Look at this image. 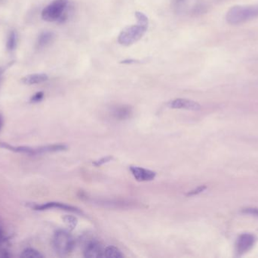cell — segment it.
<instances>
[{
	"label": "cell",
	"instance_id": "6da1fadb",
	"mask_svg": "<svg viewBox=\"0 0 258 258\" xmlns=\"http://www.w3.org/2000/svg\"><path fill=\"white\" fill-rule=\"evenodd\" d=\"M258 18L257 4L234 6L226 15V21L231 25H239Z\"/></svg>",
	"mask_w": 258,
	"mask_h": 258
},
{
	"label": "cell",
	"instance_id": "7a4b0ae2",
	"mask_svg": "<svg viewBox=\"0 0 258 258\" xmlns=\"http://www.w3.org/2000/svg\"><path fill=\"white\" fill-rule=\"evenodd\" d=\"M68 0H54L42 12V18L47 22H63L68 18Z\"/></svg>",
	"mask_w": 258,
	"mask_h": 258
},
{
	"label": "cell",
	"instance_id": "3957f363",
	"mask_svg": "<svg viewBox=\"0 0 258 258\" xmlns=\"http://www.w3.org/2000/svg\"><path fill=\"white\" fill-rule=\"evenodd\" d=\"M148 26L137 24L125 27L118 36V42L121 45L129 46L141 39L147 32Z\"/></svg>",
	"mask_w": 258,
	"mask_h": 258
},
{
	"label": "cell",
	"instance_id": "277c9868",
	"mask_svg": "<svg viewBox=\"0 0 258 258\" xmlns=\"http://www.w3.org/2000/svg\"><path fill=\"white\" fill-rule=\"evenodd\" d=\"M73 236L65 230H58L53 237V247L54 251L60 257H64L71 252L74 248Z\"/></svg>",
	"mask_w": 258,
	"mask_h": 258
},
{
	"label": "cell",
	"instance_id": "5b68a950",
	"mask_svg": "<svg viewBox=\"0 0 258 258\" xmlns=\"http://www.w3.org/2000/svg\"><path fill=\"white\" fill-rule=\"evenodd\" d=\"M27 205L33 209V210L39 211V212H41V211L49 210V209H60V210L66 211V212H75V213L79 214L82 213L80 209H77V208L60 202H48L42 204L28 203Z\"/></svg>",
	"mask_w": 258,
	"mask_h": 258
},
{
	"label": "cell",
	"instance_id": "8992f818",
	"mask_svg": "<svg viewBox=\"0 0 258 258\" xmlns=\"http://www.w3.org/2000/svg\"><path fill=\"white\" fill-rule=\"evenodd\" d=\"M256 237L251 233H244L239 236L236 242V252L239 255L248 252L256 242Z\"/></svg>",
	"mask_w": 258,
	"mask_h": 258
},
{
	"label": "cell",
	"instance_id": "52a82bcc",
	"mask_svg": "<svg viewBox=\"0 0 258 258\" xmlns=\"http://www.w3.org/2000/svg\"><path fill=\"white\" fill-rule=\"evenodd\" d=\"M168 108L173 109H185L189 111H200L201 106L197 101L186 98H176L167 104Z\"/></svg>",
	"mask_w": 258,
	"mask_h": 258
},
{
	"label": "cell",
	"instance_id": "ba28073f",
	"mask_svg": "<svg viewBox=\"0 0 258 258\" xmlns=\"http://www.w3.org/2000/svg\"><path fill=\"white\" fill-rule=\"evenodd\" d=\"M129 169L134 177L139 182L152 181L156 177V173L154 171L144 169L140 167L131 166Z\"/></svg>",
	"mask_w": 258,
	"mask_h": 258
},
{
	"label": "cell",
	"instance_id": "9c48e42d",
	"mask_svg": "<svg viewBox=\"0 0 258 258\" xmlns=\"http://www.w3.org/2000/svg\"><path fill=\"white\" fill-rule=\"evenodd\" d=\"M104 249L96 241L89 242L85 247L84 257L88 258L104 257Z\"/></svg>",
	"mask_w": 258,
	"mask_h": 258
},
{
	"label": "cell",
	"instance_id": "30bf717a",
	"mask_svg": "<svg viewBox=\"0 0 258 258\" xmlns=\"http://www.w3.org/2000/svg\"><path fill=\"white\" fill-rule=\"evenodd\" d=\"M0 148L14 151V152L21 153V154H29V156H36V147L25 146V145L16 146V145H10L7 142H0Z\"/></svg>",
	"mask_w": 258,
	"mask_h": 258
},
{
	"label": "cell",
	"instance_id": "8fae6325",
	"mask_svg": "<svg viewBox=\"0 0 258 258\" xmlns=\"http://www.w3.org/2000/svg\"><path fill=\"white\" fill-rule=\"evenodd\" d=\"M67 149H68V145H64V144H53V145L36 147V154L58 152V151H66Z\"/></svg>",
	"mask_w": 258,
	"mask_h": 258
},
{
	"label": "cell",
	"instance_id": "7c38bea8",
	"mask_svg": "<svg viewBox=\"0 0 258 258\" xmlns=\"http://www.w3.org/2000/svg\"><path fill=\"white\" fill-rule=\"evenodd\" d=\"M48 79V76L45 74H33L23 77L21 82L26 85L38 84L46 81Z\"/></svg>",
	"mask_w": 258,
	"mask_h": 258
},
{
	"label": "cell",
	"instance_id": "4fadbf2b",
	"mask_svg": "<svg viewBox=\"0 0 258 258\" xmlns=\"http://www.w3.org/2000/svg\"><path fill=\"white\" fill-rule=\"evenodd\" d=\"M132 110L129 106H120L116 108L113 112V116L118 120H125L130 118Z\"/></svg>",
	"mask_w": 258,
	"mask_h": 258
},
{
	"label": "cell",
	"instance_id": "5bb4252c",
	"mask_svg": "<svg viewBox=\"0 0 258 258\" xmlns=\"http://www.w3.org/2000/svg\"><path fill=\"white\" fill-rule=\"evenodd\" d=\"M54 38V34L52 32L45 31L41 33L38 38L37 46L39 48H43L52 42Z\"/></svg>",
	"mask_w": 258,
	"mask_h": 258
},
{
	"label": "cell",
	"instance_id": "9a60e30c",
	"mask_svg": "<svg viewBox=\"0 0 258 258\" xmlns=\"http://www.w3.org/2000/svg\"><path fill=\"white\" fill-rule=\"evenodd\" d=\"M124 257L119 248L116 247L107 246L104 248V257L107 258H122Z\"/></svg>",
	"mask_w": 258,
	"mask_h": 258
},
{
	"label": "cell",
	"instance_id": "2e32d148",
	"mask_svg": "<svg viewBox=\"0 0 258 258\" xmlns=\"http://www.w3.org/2000/svg\"><path fill=\"white\" fill-rule=\"evenodd\" d=\"M17 46V34L15 31L12 30L9 33L7 38V42H6V48L8 51H12L15 49Z\"/></svg>",
	"mask_w": 258,
	"mask_h": 258
},
{
	"label": "cell",
	"instance_id": "e0dca14e",
	"mask_svg": "<svg viewBox=\"0 0 258 258\" xmlns=\"http://www.w3.org/2000/svg\"><path fill=\"white\" fill-rule=\"evenodd\" d=\"M190 0H172L171 5H172L173 9L177 13L184 11L187 5L189 4Z\"/></svg>",
	"mask_w": 258,
	"mask_h": 258
},
{
	"label": "cell",
	"instance_id": "ac0fdd59",
	"mask_svg": "<svg viewBox=\"0 0 258 258\" xmlns=\"http://www.w3.org/2000/svg\"><path fill=\"white\" fill-rule=\"evenodd\" d=\"M21 258H42L44 256L39 252L37 250L34 248H26L21 253Z\"/></svg>",
	"mask_w": 258,
	"mask_h": 258
},
{
	"label": "cell",
	"instance_id": "d6986e66",
	"mask_svg": "<svg viewBox=\"0 0 258 258\" xmlns=\"http://www.w3.org/2000/svg\"><path fill=\"white\" fill-rule=\"evenodd\" d=\"M62 220L71 231L74 230L77 227V224H78L77 218L76 217L72 216V215H64L62 218Z\"/></svg>",
	"mask_w": 258,
	"mask_h": 258
},
{
	"label": "cell",
	"instance_id": "ffe728a7",
	"mask_svg": "<svg viewBox=\"0 0 258 258\" xmlns=\"http://www.w3.org/2000/svg\"><path fill=\"white\" fill-rule=\"evenodd\" d=\"M135 17H136L137 21L138 24H144V25L148 26L149 20L148 18L144 15L142 12H135Z\"/></svg>",
	"mask_w": 258,
	"mask_h": 258
},
{
	"label": "cell",
	"instance_id": "44dd1931",
	"mask_svg": "<svg viewBox=\"0 0 258 258\" xmlns=\"http://www.w3.org/2000/svg\"><path fill=\"white\" fill-rule=\"evenodd\" d=\"M44 98V92H38L35 93L33 96L30 98V103H38L40 102Z\"/></svg>",
	"mask_w": 258,
	"mask_h": 258
},
{
	"label": "cell",
	"instance_id": "7402d4cb",
	"mask_svg": "<svg viewBox=\"0 0 258 258\" xmlns=\"http://www.w3.org/2000/svg\"><path fill=\"white\" fill-rule=\"evenodd\" d=\"M113 159V158L112 157V156H106V157L102 158V159L94 162L93 165H95V167H100L101 166V165H104V164L111 162Z\"/></svg>",
	"mask_w": 258,
	"mask_h": 258
},
{
	"label": "cell",
	"instance_id": "603a6c76",
	"mask_svg": "<svg viewBox=\"0 0 258 258\" xmlns=\"http://www.w3.org/2000/svg\"><path fill=\"white\" fill-rule=\"evenodd\" d=\"M206 189H207V187H206V186H200L197 187V189L191 190L190 192H188L186 195H187V196H194V195H199V194L204 192Z\"/></svg>",
	"mask_w": 258,
	"mask_h": 258
},
{
	"label": "cell",
	"instance_id": "cb8c5ba5",
	"mask_svg": "<svg viewBox=\"0 0 258 258\" xmlns=\"http://www.w3.org/2000/svg\"><path fill=\"white\" fill-rule=\"evenodd\" d=\"M242 213L258 218V209H255V208H248V209H243Z\"/></svg>",
	"mask_w": 258,
	"mask_h": 258
},
{
	"label": "cell",
	"instance_id": "d4e9b609",
	"mask_svg": "<svg viewBox=\"0 0 258 258\" xmlns=\"http://www.w3.org/2000/svg\"><path fill=\"white\" fill-rule=\"evenodd\" d=\"M6 242H7V239L5 236L4 230H3V226H2L1 222H0V247L4 246Z\"/></svg>",
	"mask_w": 258,
	"mask_h": 258
},
{
	"label": "cell",
	"instance_id": "484cf974",
	"mask_svg": "<svg viewBox=\"0 0 258 258\" xmlns=\"http://www.w3.org/2000/svg\"><path fill=\"white\" fill-rule=\"evenodd\" d=\"M3 125V117L2 114H0V130H1L2 127Z\"/></svg>",
	"mask_w": 258,
	"mask_h": 258
},
{
	"label": "cell",
	"instance_id": "4316f807",
	"mask_svg": "<svg viewBox=\"0 0 258 258\" xmlns=\"http://www.w3.org/2000/svg\"><path fill=\"white\" fill-rule=\"evenodd\" d=\"M4 71H5V68H1V67H0V79H1L2 74H3V72H4Z\"/></svg>",
	"mask_w": 258,
	"mask_h": 258
}]
</instances>
